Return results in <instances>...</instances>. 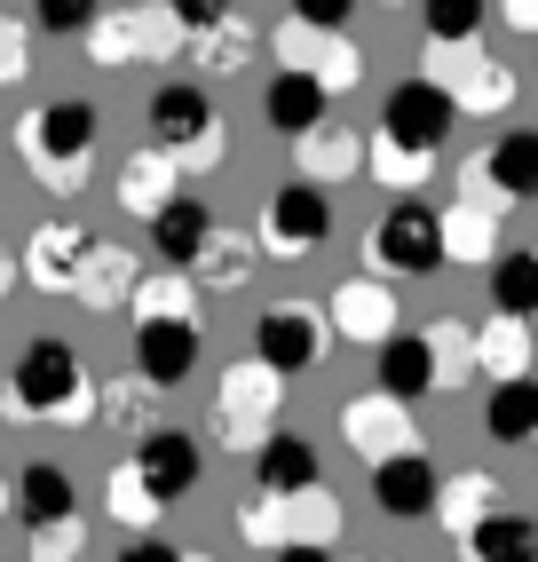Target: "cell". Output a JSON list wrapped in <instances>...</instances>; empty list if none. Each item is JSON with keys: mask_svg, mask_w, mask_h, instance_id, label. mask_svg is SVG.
Returning <instances> with one entry per match:
<instances>
[{"mask_svg": "<svg viewBox=\"0 0 538 562\" xmlns=\"http://www.w3.org/2000/svg\"><path fill=\"white\" fill-rule=\"evenodd\" d=\"M214 231H222V222H214V206L182 191V199H175V206H167L159 222H150V254H159L167 270H182V278H199V261H206Z\"/></svg>", "mask_w": 538, "mask_h": 562, "instance_id": "obj_16", "label": "cell"}, {"mask_svg": "<svg viewBox=\"0 0 538 562\" xmlns=\"http://www.w3.org/2000/svg\"><path fill=\"white\" fill-rule=\"evenodd\" d=\"M9 420H64L88 428L96 420V381L71 341H32L9 372Z\"/></svg>", "mask_w": 538, "mask_h": 562, "instance_id": "obj_1", "label": "cell"}, {"mask_svg": "<svg viewBox=\"0 0 538 562\" xmlns=\"http://www.w3.org/2000/svg\"><path fill=\"white\" fill-rule=\"evenodd\" d=\"M419 80H436L459 111H483V120L515 103V71L498 64L491 48H428V56H419Z\"/></svg>", "mask_w": 538, "mask_h": 562, "instance_id": "obj_6", "label": "cell"}, {"mask_svg": "<svg viewBox=\"0 0 538 562\" xmlns=\"http://www.w3.org/2000/svg\"><path fill=\"white\" fill-rule=\"evenodd\" d=\"M325 317H333L340 341H357V349H372V357L404 333V325H396V293L380 285V278H349V285L333 293V310H325Z\"/></svg>", "mask_w": 538, "mask_h": 562, "instance_id": "obj_15", "label": "cell"}, {"mask_svg": "<svg viewBox=\"0 0 538 562\" xmlns=\"http://www.w3.org/2000/svg\"><path fill=\"white\" fill-rule=\"evenodd\" d=\"M9 285H24V261H16L9 246H0V293H9Z\"/></svg>", "mask_w": 538, "mask_h": 562, "instance_id": "obj_47", "label": "cell"}, {"mask_svg": "<svg viewBox=\"0 0 538 562\" xmlns=\"http://www.w3.org/2000/svg\"><path fill=\"white\" fill-rule=\"evenodd\" d=\"M325 238H333V199L317 191V182H278L269 206H261V246L301 261V254H317Z\"/></svg>", "mask_w": 538, "mask_h": 562, "instance_id": "obj_8", "label": "cell"}, {"mask_svg": "<svg viewBox=\"0 0 538 562\" xmlns=\"http://www.w3.org/2000/svg\"><path fill=\"white\" fill-rule=\"evenodd\" d=\"M16 507H24V531H64V522H80V492H71V475L56 460H32L24 483H16Z\"/></svg>", "mask_w": 538, "mask_h": 562, "instance_id": "obj_20", "label": "cell"}, {"mask_svg": "<svg viewBox=\"0 0 538 562\" xmlns=\"http://www.w3.org/2000/svg\"><path fill=\"white\" fill-rule=\"evenodd\" d=\"M0 515H9V483H0Z\"/></svg>", "mask_w": 538, "mask_h": 562, "instance_id": "obj_48", "label": "cell"}, {"mask_svg": "<svg viewBox=\"0 0 538 562\" xmlns=\"http://www.w3.org/2000/svg\"><path fill=\"white\" fill-rule=\"evenodd\" d=\"M340 436H349V452L365 468H389V460L419 452L412 404H396V396H349V404H340Z\"/></svg>", "mask_w": 538, "mask_h": 562, "instance_id": "obj_11", "label": "cell"}, {"mask_svg": "<svg viewBox=\"0 0 538 562\" xmlns=\"http://www.w3.org/2000/svg\"><path fill=\"white\" fill-rule=\"evenodd\" d=\"M428 349H436V389H459V381L475 372V325L436 317V325H428Z\"/></svg>", "mask_w": 538, "mask_h": 562, "instance_id": "obj_36", "label": "cell"}, {"mask_svg": "<svg viewBox=\"0 0 538 562\" xmlns=\"http://www.w3.org/2000/svg\"><path fill=\"white\" fill-rule=\"evenodd\" d=\"M143 412H150V381H143V372H135V381H103V389H96V420H111V428L150 436Z\"/></svg>", "mask_w": 538, "mask_h": 562, "instance_id": "obj_39", "label": "cell"}, {"mask_svg": "<svg viewBox=\"0 0 538 562\" xmlns=\"http://www.w3.org/2000/svg\"><path fill=\"white\" fill-rule=\"evenodd\" d=\"M127 468L175 507V499L199 492V475H206V443H199V436H182V428H150V436H135V460H127Z\"/></svg>", "mask_w": 538, "mask_h": 562, "instance_id": "obj_12", "label": "cell"}, {"mask_svg": "<svg viewBox=\"0 0 538 562\" xmlns=\"http://www.w3.org/2000/svg\"><path fill=\"white\" fill-rule=\"evenodd\" d=\"M491 310L498 317H538V246H507L491 261Z\"/></svg>", "mask_w": 538, "mask_h": 562, "instance_id": "obj_31", "label": "cell"}, {"mask_svg": "<svg viewBox=\"0 0 538 562\" xmlns=\"http://www.w3.org/2000/svg\"><path fill=\"white\" fill-rule=\"evenodd\" d=\"M261 120L278 127L285 143H310V135L333 120V95H325L317 80H301V71H278V80L261 88Z\"/></svg>", "mask_w": 538, "mask_h": 562, "instance_id": "obj_18", "label": "cell"}, {"mask_svg": "<svg viewBox=\"0 0 538 562\" xmlns=\"http://www.w3.org/2000/svg\"><path fill=\"white\" fill-rule=\"evenodd\" d=\"M175 199H182V167H175L167 151H143V159H127V175H120V206H127V214L159 222Z\"/></svg>", "mask_w": 538, "mask_h": 562, "instance_id": "obj_27", "label": "cell"}, {"mask_svg": "<svg viewBox=\"0 0 538 562\" xmlns=\"http://www.w3.org/2000/svg\"><path fill=\"white\" fill-rule=\"evenodd\" d=\"M254 254H261V238H246V231H214V246H206V261H199V285L238 293V285L254 278Z\"/></svg>", "mask_w": 538, "mask_h": 562, "instance_id": "obj_33", "label": "cell"}, {"mask_svg": "<svg viewBox=\"0 0 538 562\" xmlns=\"http://www.w3.org/2000/svg\"><path fill=\"white\" fill-rule=\"evenodd\" d=\"M88 56H96V64H127V56H143V48H135V16L103 9L96 32H88Z\"/></svg>", "mask_w": 538, "mask_h": 562, "instance_id": "obj_41", "label": "cell"}, {"mask_svg": "<svg viewBox=\"0 0 538 562\" xmlns=\"http://www.w3.org/2000/svg\"><path fill=\"white\" fill-rule=\"evenodd\" d=\"M530 357H538V341H530L523 317H498L491 310V325H475V372L491 389L498 381H530Z\"/></svg>", "mask_w": 538, "mask_h": 562, "instance_id": "obj_23", "label": "cell"}, {"mask_svg": "<svg viewBox=\"0 0 538 562\" xmlns=\"http://www.w3.org/2000/svg\"><path fill=\"white\" fill-rule=\"evenodd\" d=\"M238 531H246V547H269V554H285V547H293V515H285V499H269V492H246V499H238Z\"/></svg>", "mask_w": 538, "mask_h": 562, "instance_id": "obj_37", "label": "cell"}, {"mask_svg": "<svg viewBox=\"0 0 538 562\" xmlns=\"http://www.w3.org/2000/svg\"><path fill=\"white\" fill-rule=\"evenodd\" d=\"M451 120H459V103L436 80H419V71H412V80H396L389 103H380V143H404V151L436 159L444 135H451Z\"/></svg>", "mask_w": 538, "mask_h": 562, "instance_id": "obj_7", "label": "cell"}, {"mask_svg": "<svg viewBox=\"0 0 538 562\" xmlns=\"http://www.w3.org/2000/svg\"><path fill=\"white\" fill-rule=\"evenodd\" d=\"M96 246H103V238H88L80 222H41V231H32V246H24V278L41 285V293H80Z\"/></svg>", "mask_w": 538, "mask_h": 562, "instance_id": "obj_14", "label": "cell"}, {"mask_svg": "<svg viewBox=\"0 0 538 562\" xmlns=\"http://www.w3.org/2000/svg\"><path fill=\"white\" fill-rule=\"evenodd\" d=\"M372 562H389V554H372Z\"/></svg>", "mask_w": 538, "mask_h": 562, "instance_id": "obj_50", "label": "cell"}, {"mask_svg": "<svg viewBox=\"0 0 538 562\" xmlns=\"http://www.w3.org/2000/svg\"><path fill=\"white\" fill-rule=\"evenodd\" d=\"M365 175L380 182V191H396V199H419V182L436 175V159H419V151H404V143H372V159H365Z\"/></svg>", "mask_w": 538, "mask_h": 562, "instance_id": "obj_35", "label": "cell"}, {"mask_svg": "<svg viewBox=\"0 0 538 562\" xmlns=\"http://www.w3.org/2000/svg\"><path fill=\"white\" fill-rule=\"evenodd\" d=\"M491 515H498V483H491V475H444V499H436V522H444V531H451L459 547H468V539L483 531Z\"/></svg>", "mask_w": 538, "mask_h": 562, "instance_id": "obj_29", "label": "cell"}, {"mask_svg": "<svg viewBox=\"0 0 538 562\" xmlns=\"http://www.w3.org/2000/svg\"><path fill=\"white\" fill-rule=\"evenodd\" d=\"M436 214H444V261H459V270H491V261H498V206L451 199Z\"/></svg>", "mask_w": 538, "mask_h": 562, "instance_id": "obj_21", "label": "cell"}, {"mask_svg": "<svg viewBox=\"0 0 538 562\" xmlns=\"http://www.w3.org/2000/svg\"><path fill=\"white\" fill-rule=\"evenodd\" d=\"M372 372H380V396H396V404L436 396V349H428V333H396V341L372 357Z\"/></svg>", "mask_w": 538, "mask_h": 562, "instance_id": "obj_22", "label": "cell"}, {"mask_svg": "<svg viewBox=\"0 0 538 562\" xmlns=\"http://www.w3.org/2000/svg\"><path fill=\"white\" fill-rule=\"evenodd\" d=\"M468 562H538V515H523V507H498L483 531L459 547Z\"/></svg>", "mask_w": 538, "mask_h": 562, "instance_id": "obj_30", "label": "cell"}, {"mask_svg": "<svg viewBox=\"0 0 538 562\" xmlns=\"http://www.w3.org/2000/svg\"><path fill=\"white\" fill-rule=\"evenodd\" d=\"M419 24H428V48H483L491 9H483V0H428Z\"/></svg>", "mask_w": 538, "mask_h": 562, "instance_id": "obj_32", "label": "cell"}, {"mask_svg": "<svg viewBox=\"0 0 538 562\" xmlns=\"http://www.w3.org/2000/svg\"><path fill=\"white\" fill-rule=\"evenodd\" d=\"M325 333H333L325 310H310V302H278V310L254 317V357L285 381V372H310V364L325 357Z\"/></svg>", "mask_w": 538, "mask_h": 562, "instance_id": "obj_9", "label": "cell"}, {"mask_svg": "<svg viewBox=\"0 0 538 562\" xmlns=\"http://www.w3.org/2000/svg\"><path fill=\"white\" fill-rule=\"evenodd\" d=\"M444 261V214L428 199H396L389 214L372 222L365 238V270H389V278H428Z\"/></svg>", "mask_w": 538, "mask_h": 562, "instance_id": "obj_5", "label": "cell"}, {"mask_svg": "<svg viewBox=\"0 0 538 562\" xmlns=\"http://www.w3.org/2000/svg\"><path fill=\"white\" fill-rule=\"evenodd\" d=\"M96 135H103L96 103H41V111L16 127V151H24L32 182H48V191H80V182H88Z\"/></svg>", "mask_w": 538, "mask_h": 562, "instance_id": "obj_2", "label": "cell"}, {"mask_svg": "<svg viewBox=\"0 0 538 562\" xmlns=\"http://www.w3.org/2000/svg\"><path fill=\"white\" fill-rule=\"evenodd\" d=\"M24 71H32V41H24L16 16H0V88H16Z\"/></svg>", "mask_w": 538, "mask_h": 562, "instance_id": "obj_42", "label": "cell"}, {"mask_svg": "<svg viewBox=\"0 0 538 562\" xmlns=\"http://www.w3.org/2000/svg\"><path fill=\"white\" fill-rule=\"evenodd\" d=\"M190 562H214V554H190Z\"/></svg>", "mask_w": 538, "mask_h": 562, "instance_id": "obj_49", "label": "cell"}, {"mask_svg": "<svg viewBox=\"0 0 538 562\" xmlns=\"http://www.w3.org/2000/svg\"><path fill=\"white\" fill-rule=\"evenodd\" d=\"M483 436L491 443H538V372L530 381H498L483 396Z\"/></svg>", "mask_w": 538, "mask_h": 562, "instance_id": "obj_28", "label": "cell"}, {"mask_svg": "<svg viewBox=\"0 0 538 562\" xmlns=\"http://www.w3.org/2000/svg\"><path fill=\"white\" fill-rule=\"evenodd\" d=\"M120 562H190V554H182V547H167L159 531H150V539H127V547H120Z\"/></svg>", "mask_w": 538, "mask_h": 562, "instance_id": "obj_44", "label": "cell"}, {"mask_svg": "<svg viewBox=\"0 0 538 562\" xmlns=\"http://www.w3.org/2000/svg\"><path fill=\"white\" fill-rule=\"evenodd\" d=\"M372 499H380V515L419 522V515H436L444 475H436V460H428V452H404V460H389V468H372Z\"/></svg>", "mask_w": 538, "mask_h": 562, "instance_id": "obj_17", "label": "cell"}, {"mask_svg": "<svg viewBox=\"0 0 538 562\" xmlns=\"http://www.w3.org/2000/svg\"><path fill=\"white\" fill-rule=\"evenodd\" d=\"M365 159H372V151H365V135H357V127H333V120H325V127H317L310 143H301V182H317V191H333V182L365 175Z\"/></svg>", "mask_w": 538, "mask_h": 562, "instance_id": "obj_24", "label": "cell"}, {"mask_svg": "<svg viewBox=\"0 0 538 562\" xmlns=\"http://www.w3.org/2000/svg\"><path fill=\"white\" fill-rule=\"evenodd\" d=\"M278 372H269L261 357L246 364H229L222 381H214V436L229 443V452H261L269 436H278Z\"/></svg>", "mask_w": 538, "mask_h": 562, "instance_id": "obj_4", "label": "cell"}, {"mask_svg": "<svg viewBox=\"0 0 538 562\" xmlns=\"http://www.w3.org/2000/svg\"><path fill=\"white\" fill-rule=\"evenodd\" d=\"M269 562H333V547H285V554H269Z\"/></svg>", "mask_w": 538, "mask_h": 562, "instance_id": "obj_46", "label": "cell"}, {"mask_svg": "<svg viewBox=\"0 0 538 562\" xmlns=\"http://www.w3.org/2000/svg\"><path fill=\"white\" fill-rule=\"evenodd\" d=\"M278 71H301V80H317L325 95H340V88H357L365 56H357L349 32H310L301 16H285L278 24Z\"/></svg>", "mask_w": 538, "mask_h": 562, "instance_id": "obj_10", "label": "cell"}, {"mask_svg": "<svg viewBox=\"0 0 538 562\" xmlns=\"http://www.w3.org/2000/svg\"><path fill=\"white\" fill-rule=\"evenodd\" d=\"M254 492L269 499H301V492H317V443L310 436H269L261 452H254Z\"/></svg>", "mask_w": 538, "mask_h": 562, "instance_id": "obj_19", "label": "cell"}, {"mask_svg": "<svg viewBox=\"0 0 538 562\" xmlns=\"http://www.w3.org/2000/svg\"><path fill=\"white\" fill-rule=\"evenodd\" d=\"M96 16H103V9H88V0H41V9H32L24 24L56 32V41H88V32H96Z\"/></svg>", "mask_w": 538, "mask_h": 562, "instance_id": "obj_40", "label": "cell"}, {"mask_svg": "<svg viewBox=\"0 0 538 562\" xmlns=\"http://www.w3.org/2000/svg\"><path fill=\"white\" fill-rule=\"evenodd\" d=\"M135 372L150 389H182L199 372V317H135Z\"/></svg>", "mask_w": 538, "mask_h": 562, "instance_id": "obj_13", "label": "cell"}, {"mask_svg": "<svg viewBox=\"0 0 538 562\" xmlns=\"http://www.w3.org/2000/svg\"><path fill=\"white\" fill-rule=\"evenodd\" d=\"M498 16H515L523 32H538V0H507V9H498Z\"/></svg>", "mask_w": 538, "mask_h": 562, "instance_id": "obj_45", "label": "cell"}, {"mask_svg": "<svg viewBox=\"0 0 538 562\" xmlns=\"http://www.w3.org/2000/svg\"><path fill=\"white\" fill-rule=\"evenodd\" d=\"M135 293H143V261L127 246H96V261H88V278H80L71 302H88V310H135Z\"/></svg>", "mask_w": 538, "mask_h": 562, "instance_id": "obj_26", "label": "cell"}, {"mask_svg": "<svg viewBox=\"0 0 538 562\" xmlns=\"http://www.w3.org/2000/svg\"><path fill=\"white\" fill-rule=\"evenodd\" d=\"M103 499H111V522H120V531H135V539H150V531H159V507H167V499L150 492V483H143L135 468H120V475H111V492H103Z\"/></svg>", "mask_w": 538, "mask_h": 562, "instance_id": "obj_34", "label": "cell"}, {"mask_svg": "<svg viewBox=\"0 0 538 562\" xmlns=\"http://www.w3.org/2000/svg\"><path fill=\"white\" fill-rule=\"evenodd\" d=\"M483 175H491L498 206H515V199H538V127H515V135H498L491 151H483Z\"/></svg>", "mask_w": 538, "mask_h": 562, "instance_id": "obj_25", "label": "cell"}, {"mask_svg": "<svg viewBox=\"0 0 538 562\" xmlns=\"http://www.w3.org/2000/svg\"><path fill=\"white\" fill-rule=\"evenodd\" d=\"M285 16H301L310 32H340V24L357 16V0H317V9H285Z\"/></svg>", "mask_w": 538, "mask_h": 562, "instance_id": "obj_43", "label": "cell"}, {"mask_svg": "<svg viewBox=\"0 0 538 562\" xmlns=\"http://www.w3.org/2000/svg\"><path fill=\"white\" fill-rule=\"evenodd\" d=\"M150 143H159L175 167L206 175V167H222V151H229V127H222V111H214L206 88L167 80L159 95H150Z\"/></svg>", "mask_w": 538, "mask_h": 562, "instance_id": "obj_3", "label": "cell"}, {"mask_svg": "<svg viewBox=\"0 0 538 562\" xmlns=\"http://www.w3.org/2000/svg\"><path fill=\"white\" fill-rule=\"evenodd\" d=\"M285 515H293V547H333L340 539V499L325 492H301V499H285Z\"/></svg>", "mask_w": 538, "mask_h": 562, "instance_id": "obj_38", "label": "cell"}]
</instances>
